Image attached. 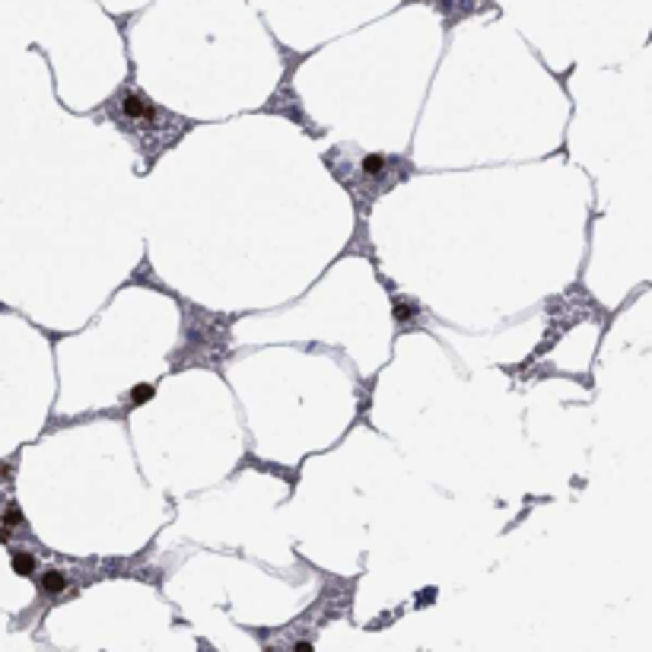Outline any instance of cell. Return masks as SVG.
<instances>
[{"label":"cell","instance_id":"1","mask_svg":"<svg viewBox=\"0 0 652 652\" xmlns=\"http://www.w3.org/2000/svg\"><path fill=\"white\" fill-rule=\"evenodd\" d=\"M93 118L112 121V125L134 144V150L140 153L147 172L159 162L162 153L172 150V147L194 127L191 118L175 115L172 108L159 105V102H153L147 96V93L137 86L134 73H127V80L102 102L96 112H93Z\"/></svg>","mask_w":652,"mask_h":652},{"label":"cell","instance_id":"4","mask_svg":"<svg viewBox=\"0 0 652 652\" xmlns=\"http://www.w3.org/2000/svg\"><path fill=\"white\" fill-rule=\"evenodd\" d=\"M287 73H283V83L274 90V99L268 102V105L261 108V112H274V115H287L290 121H296L300 127H305L309 134H322L318 127H312V121H309V115L303 112V105H300V96L293 93V64H300L303 61V54H287Z\"/></svg>","mask_w":652,"mask_h":652},{"label":"cell","instance_id":"2","mask_svg":"<svg viewBox=\"0 0 652 652\" xmlns=\"http://www.w3.org/2000/svg\"><path fill=\"white\" fill-rule=\"evenodd\" d=\"M325 162H328L331 175L347 188L353 204H357L359 236L366 233V214H369L372 204L382 198L385 191H391L395 185H401V182H407L417 172L411 156H404V153H366L350 144L335 147V150L325 156Z\"/></svg>","mask_w":652,"mask_h":652},{"label":"cell","instance_id":"7","mask_svg":"<svg viewBox=\"0 0 652 652\" xmlns=\"http://www.w3.org/2000/svg\"><path fill=\"white\" fill-rule=\"evenodd\" d=\"M13 569H16L19 576H36L38 573V554L26 551V547H16V551H13Z\"/></svg>","mask_w":652,"mask_h":652},{"label":"cell","instance_id":"3","mask_svg":"<svg viewBox=\"0 0 652 652\" xmlns=\"http://www.w3.org/2000/svg\"><path fill=\"white\" fill-rule=\"evenodd\" d=\"M179 305H182V337H179V347L169 357V366L172 369L204 366V369L223 372V363H226L229 350H233L236 315L207 312L188 300H179Z\"/></svg>","mask_w":652,"mask_h":652},{"label":"cell","instance_id":"8","mask_svg":"<svg viewBox=\"0 0 652 652\" xmlns=\"http://www.w3.org/2000/svg\"><path fill=\"white\" fill-rule=\"evenodd\" d=\"M156 395V385L153 382H140V385H134L131 391H127V407H140V404H147L150 401V398Z\"/></svg>","mask_w":652,"mask_h":652},{"label":"cell","instance_id":"5","mask_svg":"<svg viewBox=\"0 0 652 652\" xmlns=\"http://www.w3.org/2000/svg\"><path fill=\"white\" fill-rule=\"evenodd\" d=\"M385 287H389V296H391V315H395L398 331H417V328H424V318H426L424 305L414 300V296L398 293V290L391 287L389 280H385Z\"/></svg>","mask_w":652,"mask_h":652},{"label":"cell","instance_id":"6","mask_svg":"<svg viewBox=\"0 0 652 652\" xmlns=\"http://www.w3.org/2000/svg\"><path fill=\"white\" fill-rule=\"evenodd\" d=\"M36 582H38V592H42L45 599H64V595H70L73 589H77V579H73L70 569H64V567L38 569Z\"/></svg>","mask_w":652,"mask_h":652}]
</instances>
